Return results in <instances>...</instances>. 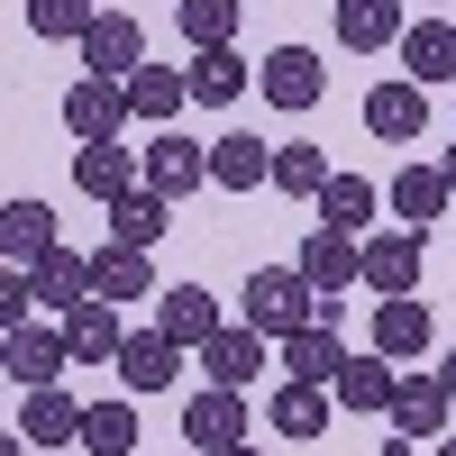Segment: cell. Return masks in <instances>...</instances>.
Returning a JSON list of instances; mask_svg holds the SVG:
<instances>
[{
	"instance_id": "obj_1",
	"label": "cell",
	"mask_w": 456,
	"mask_h": 456,
	"mask_svg": "<svg viewBox=\"0 0 456 456\" xmlns=\"http://www.w3.org/2000/svg\"><path fill=\"white\" fill-rule=\"evenodd\" d=\"M247 320H256L265 338L311 329V320H320V283L301 274V265H256V274H247Z\"/></svg>"
},
{
	"instance_id": "obj_2",
	"label": "cell",
	"mask_w": 456,
	"mask_h": 456,
	"mask_svg": "<svg viewBox=\"0 0 456 456\" xmlns=\"http://www.w3.org/2000/svg\"><path fill=\"white\" fill-rule=\"evenodd\" d=\"M55 119H64V137H73V146H92V137H119L137 110H128V83H110V73H83V83H64Z\"/></svg>"
},
{
	"instance_id": "obj_3",
	"label": "cell",
	"mask_w": 456,
	"mask_h": 456,
	"mask_svg": "<svg viewBox=\"0 0 456 456\" xmlns=\"http://www.w3.org/2000/svg\"><path fill=\"white\" fill-rule=\"evenodd\" d=\"M365 137H374V146H420V137H429V83H411V73L374 83V92H365Z\"/></svg>"
},
{
	"instance_id": "obj_4",
	"label": "cell",
	"mask_w": 456,
	"mask_h": 456,
	"mask_svg": "<svg viewBox=\"0 0 456 456\" xmlns=\"http://www.w3.org/2000/svg\"><path fill=\"white\" fill-rule=\"evenodd\" d=\"M301 274H311L320 283V311H329V301H347V283H365V238H347V228H311V238H301Z\"/></svg>"
},
{
	"instance_id": "obj_5",
	"label": "cell",
	"mask_w": 456,
	"mask_h": 456,
	"mask_svg": "<svg viewBox=\"0 0 456 456\" xmlns=\"http://www.w3.org/2000/svg\"><path fill=\"white\" fill-rule=\"evenodd\" d=\"M256 92L274 101V110H292V119H301V110H320V92H329L320 46H274V55L256 64Z\"/></svg>"
},
{
	"instance_id": "obj_6",
	"label": "cell",
	"mask_w": 456,
	"mask_h": 456,
	"mask_svg": "<svg viewBox=\"0 0 456 456\" xmlns=\"http://www.w3.org/2000/svg\"><path fill=\"white\" fill-rule=\"evenodd\" d=\"M183 438H192L201 456L247 447V393H238V384H201L192 402H183Z\"/></svg>"
},
{
	"instance_id": "obj_7",
	"label": "cell",
	"mask_w": 456,
	"mask_h": 456,
	"mask_svg": "<svg viewBox=\"0 0 456 456\" xmlns=\"http://www.w3.org/2000/svg\"><path fill=\"white\" fill-rule=\"evenodd\" d=\"M429 274V247H420V228H365V292H420Z\"/></svg>"
},
{
	"instance_id": "obj_8",
	"label": "cell",
	"mask_w": 456,
	"mask_h": 456,
	"mask_svg": "<svg viewBox=\"0 0 456 456\" xmlns=\"http://www.w3.org/2000/svg\"><path fill=\"white\" fill-rule=\"evenodd\" d=\"M447 411H456V393L438 384V374H411V365H402V393H393V411H384V420H393V438L438 447V438H447Z\"/></svg>"
},
{
	"instance_id": "obj_9",
	"label": "cell",
	"mask_w": 456,
	"mask_h": 456,
	"mask_svg": "<svg viewBox=\"0 0 456 456\" xmlns=\"http://www.w3.org/2000/svg\"><path fill=\"white\" fill-rule=\"evenodd\" d=\"M146 183V165H137V146H119V137H92V146H73V192L83 201H119V192H137Z\"/></svg>"
},
{
	"instance_id": "obj_10",
	"label": "cell",
	"mask_w": 456,
	"mask_h": 456,
	"mask_svg": "<svg viewBox=\"0 0 456 456\" xmlns=\"http://www.w3.org/2000/svg\"><path fill=\"white\" fill-rule=\"evenodd\" d=\"M137 165H146V183H156L165 201H192L210 183V146H192L183 128H156V146H137Z\"/></svg>"
},
{
	"instance_id": "obj_11",
	"label": "cell",
	"mask_w": 456,
	"mask_h": 456,
	"mask_svg": "<svg viewBox=\"0 0 456 456\" xmlns=\"http://www.w3.org/2000/svg\"><path fill=\"white\" fill-rule=\"evenodd\" d=\"M0 365H10V384H19V393H46V384H64L73 338H64V329H37V320H19V329H10V356H0Z\"/></svg>"
},
{
	"instance_id": "obj_12",
	"label": "cell",
	"mask_w": 456,
	"mask_h": 456,
	"mask_svg": "<svg viewBox=\"0 0 456 456\" xmlns=\"http://www.w3.org/2000/svg\"><path fill=\"white\" fill-rule=\"evenodd\" d=\"M192 356L210 365V384H238V393H247V384H256V374H265V365H274V338H265L256 320H228V329L210 338V347H192Z\"/></svg>"
},
{
	"instance_id": "obj_13",
	"label": "cell",
	"mask_w": 456,
	"mask_h": 456,
	"mask_svg": "<svg viewBox=\"0 0 456 456\" xmlns=\"http://www.w3.org/2000/svg\"><path fill=\"white\" fill-rule=\"evenodd\" d=\"M274 365L292 374V384H329V393H338V374H347V347H338V320H311V329L274 338Z\"/></svg>"
},
{
	"instance_id": "obj_14",
	"label": "cell",
	"mask_w": 456,
	"mask_h": 456,
	"mask_svg": "<svg viewBox=\"0 0 456 456\" xmlns=\"http://www.w3.org/2000/svg\"><path fill=\"white\" fill-rule=\"evenodd\" d=\"M137 64H146V37H137V19H128V10H101V19L83 28V73H110V83H128Z\"/></svg>"
},
{
	"instance_id": "obj_15",
	"label": "cell",
	"mask_w": 456,
	"mask_h": 456,
	"mask_svg": "<svg viewBox=\"0 0 456 456\" xmlns=\"http://www.w3.org/2000/svg\"><path fill=\"white\" fill-rule=\"evenodd\" d=\"M64 338H73V365H119V347H128V320H119V301H73L64 311Z\"/></svg>"
},
{
	"instance_id": "obj_16",
	"label": "cell",
	"mask_w": 456,
	"mask_h": 456,
	"mask_svg": "<svg viewBox=\"0 0 456 456\" xmlns=\"http://www.w3.org/2000/svg\"><path fill=\"white\" fill-rule=\"evenodd\" d=\"M374 347H384L393 365H420L429 356V301L420 292H384L374 301Z\"/></svg>"
},
{
	"instance_id": "obj_17",
	"label": "cell",
	"mask_w": 456,
	"mask_h": 456,
	"mask_svg": "<svg viewBox=\"0 0 456 456\" xmlns=\"http://www.w3.org/2000/svg\"><path fill=\"white\" fill-rule=\"evenodd\" d=\"M119 384H128V393H165V384H183V338H165V329H128Z\"/></svg>"
},
{
	"instance_id": "obj_18",
	"label": "cell",
	"mask_w": 456,
	"mask_h": 456,
	"mask_svg": "<svg viewBox=\"0 0 456 456\" xmlns=\"http://www.w3.org/2000/svg\"><path fill=\"white\" fill-rule=\"evenodd\" d=\"M92 292H101V301H119V311H128V301H146V292H165V283H156V256L110 238V247L92 256Z\"/></svg>"
},
{
	"instance_id": "obj_19",
	"label": "cell",
	"mask_w": 456,
	"mask_h": 456,
	"mask_svg": "<svg viewBox=\"0 0 456 456\" xmlns=\"http://www.w3.org/2000/svg\"><path fill=\"white\" fill-rule=\"evenodd\" d=\"M19 438H37V447H83V402H73L64 384L19 393Z\"/></svg>"
},
{
	"instance_id": "obj_20",
	"label": "cell",
	"mask_w": 456,
	"mask_h": 456,
	"mask_svg": "<svg viewBox=\"0 0 456 456\" xmlns=\"http://www.w3.org/2000/svg\"><path fill=\"white\" fill-rule=\"evenodd\" d=\"M156 329H165V338H183V347H210L228 320H219V301H210L201 283H165V292H156Z\"/></svg>"
},
{
	"instance_id": "obj_21",
	"label": "cell",
	"mask_w": 456,
	"mask_h": 456,
	"mask_svg": "<svg viewBox=\"0 0 456 456\" xmlns=\"http://www.w3.org/2000/svg\"><path fill=\"white\" fill-rule=\"evenodd\" d=\"M329 28L347 55H384V46H402V0H338Z\"/></svg>"
},
{
	"instance_id": "obj_22",
	"label": "cell",
	"mask_w": 456,
	"mask_h": 456,
	"mask_svg": "<svg viewBox=\"0 0 456 456\" xmlns=\"http://www.w3.org/2000/svg\"><path fill=\"white\" fill-rule=\"evenodd\" d=\"M183 73H192V101H201V110H238V101H247V83H256V64H247L238 46H201Z\"/></svg>"
},
{
	"instance_id": "obj_23",
	"label": "cell",
	"mask_w": 456,
	"mask_h": 456,
	"mask_svg": "<svg viewBox=\"0 0 456 456\" xmlns=\"http://www.w3.org/2000/svg\"><path fill=\"white\" fill-rule=\"evenodd\" d=\"M183 101H192V73H183V64H137L128 73V110H137L146 128H174Z\"/></svg>"
},
{
	"instance_id": "obj_24",
	"label": "cell",
	"mask_w": 456,
	"mask_h": 456,
	"mask_svg": "<svg viewBox=\"0 0 456 456\" xmlns=\"http://www.w3.org/2000/svg\"><path fill=\"white\" fill-rule=\"evenodd\" d=\"M402 393V365L374 347V356H347V374H338V411H365V420H384Z\"/></svg>"
},
{
	"instance_id": "obj_25",
	"label": "cell",
	"mask_w": 456,
	"mask_h": 456,
	"mask_svg": "<svg viewBox=\"0 0 456 456\" xmlns=\"http://www.w3.org/2000/svg\"><path fill=\"white\" fill-rule=\"evenodd\" d=\"M165 228H174V201L156 192V183H137V192L110 201V238H119V247H146V256H156V247H165Z\"/></svg>"
},
{
	"instance_id": "obj_26",
	"label": "cell",
	"mask_w": 456,
	"mask_h": 456,
	"mask_svg": "<svg viewBox=\"0 0 456 456\" xmlns=\"http://www.w3.org/2000/svg\"><path fill=\"white\" fill-rule=\"evenodd\" d=\"M384 201H393V219H402V228H429V219L456 201V192H447V165H402V174L384 183Z\"/></svg>"
},
{
	"instance_id": "obj_27",
	"label": "cell",
	"mask_w": 456,
	"mask_h": 456,
	"mask_svg": "<svg viewBox=\"0 0 456 456\" xmlns=\"http://www.w3.org/2000/svg\"><path fill=\"white\" fill-rule=\"evenodd\" d=\"M210 183L219 192H265V183H274V146H256V137H210Z\"/></svg>"
},
{
	"instance_id": "obj_28",
	"label": "cell",
	"mask_w": 456,
	"mask_h": 456,
	"mask_svg": "<svg viewBox=\"0 0 456 456\" xmlns=\"http://www.w3.org/2000/svg\"><path fill=\"white\" fill-rule=\"evenodd\" d=\"M402 64H411V83H456V19H411Z\"/></svg>"
},
{
	"instance_id": "obj_29",
	"label": "cell",
	"mask_w": 456,
	"mask_h": 456,
	"mask_svg": "<svg viewBox=\"0 0 456 456\" xmlns=\"http://www.w3.org/2000/svg\"><path fill=\"white\" fill-rule=\"evenodd\" d=\"M28 283H37V301H46V311H73V301H92V256L46 247V256L28 265Z\"/></svg>"
},
{
	"instance_id": "obj_30",
	"label": "cell",
	"mask_w": 456,
	"mask_h": 456,
	"mask_svg": "<svg viewBox=\"0 0 456 456\" xmlns=\"http://www.w3.org/2000/svg\"><path fill=\"white\" fill-rule=\"evenodd\" d=\"M46 247H64V238H55V210L19 192L10 210H0V256H10V265H37V256H46Z\"/></svg>"
},
{
	"instance_id": "obj_31",
	"label": "cell",
	"mask_w": 456,
	"mask_h": 456,
	"mask_svg": "<svg viewBox=\"0 0 456 456\" xmlns=\"http://www.w3.org/2000/svg\"><path fill=\"white\" fill-rule=\"evenodd\" d=\"M311 210H320L329 228H347V238H365V228H374V210H384V192H374V183H365V174H329Z\"/></svg>"
},
{
	"instance_id": "obj_32",
	"label": "cell",
	"mask_w": 456,
	"mask_h": 456,
	"mask_svg": "<svg viewBox=\"0 0 456 456\" xmlns=\"http://www.w3.org/2000/svg\"><path fill=\"white\" fill-rule=\"evenodd\" d=\"M146 429H137V393H110V402H83V447L92 456H128Z\"/></svg>"
},
{
	"instance_id": "obj_33",
	"label": "cell",
	"mask_w": 456,
	"mask_h": 456,
	"mask_svg": "<svg viewBox=\"0 0 456 456\" xmlns=\"http://www.w3.org/2000/svg\"><path fill=\"white\" fill-rule=\"evenodd\" d=\"M329 384H292V374H283V393H274V411H265V420H274L283 438H329Z\"/></svg>"
},
{
	"instance_id": "obj_34",
	"label": "cell",
	"mask_w": 456,
	"mask_h": 456,
	"mask_svg": "<svg viewBox=\"0 0 456 456\" xmlns=\"http://www.w3.org/2000/svg\"><path fill=\"white\" fill-rule=\"evenodd\" d=\"M238 10L247 0H174V19H183V46H238Z\"/></svg>"
},
{
	"instance_id": "obj_35",
	"label": "cell",
	"mask_w": 456,
	"mask_h": 456,
	"mask_svg": "<svg viewBox=\"0 0 456 456\" xmlns=\"http://www.w3.org/2000/svg\"><path fill=\"white\" fill-rule=\"evenodd\" d=\"M320 183H329V156L311 137H283L274 146V192H292V201H320Z\"/></svg>"
},
{
	"instance_id": "obj_36",
	"label": "cell",
	"mask_w": 456,
	"mask_h": 456,
	"mask_svg": "<svg viewBox=\"0 0 456 456\" xmlns=\"http://www.w3.org/2000/svg\"><path fill=\"white\" fill-rule=\"evenodd\" d=\"M19 19H28V37H64V46H83V28L101 10H92V0H19Z\"/></svg>"
},
{
	"instance_id": "obj_37",
	"label": "cell",
	"mask_w": 456,
	"mask_h": 456,
	"mask_svg": "<svg viewBox=\"0 0 456 456\" xmlns=\"http://www.w3.org/2000/svg\"><path fill=\"white\" fill-rule=\"evenodd\" d=\"M0 456H28V438H19V429H10V438H0Z\"/></svg>"
},
{
	"instance_id": "obj_38",
	"label": "cell",
	"mask_w": 456,
	"mask_h": 456,
	"mask_svg": "<svg viewBox=\"0 0 456 456\" xmlns=\"http://www.w3.org/2000/svg\"><path fill=\"white\" fill-rule=\"evenodd\" d=\"M438 384H447V393H456V356H447V365H438Z\"/></svg>"
},
{
	"instance_id": "obj_39",
	"label": "cell",
	"mask_w": 456,
	"mask_h": 456,
	"mask_svg": "<svg viewBox=\"0 0 456 456\" xmlns=\"http://www.w3.org/2000/svg\"><path fill=\"white\" fill-rule=\"evenodd\" d=\"M438 165H447V192H456V146H447V156H438Z\"/></svg>"
},
{
	"instance_id": "obj_40",
	"label": "cell",
	"mask_w": 456,
	"mask_h": 456,
	"mask_svg": "<svg viewBox=\"0 0 456 456\" xmlns=\"http://www.w3.org/2000/svg\"><path fill=\"white\" fill-rule=\"evenodd\" d=\"M438 456H456V438H438Z\"/></svg>"
},
{
	"instance_id": "obj_41",
	"label": "cell",
	"mask_w": 456,
	"mask_h": 456,
	"mask_svg": "<svg viewBox=\"0 0 456 456\" xmlns=\"http://www.w3.org/2000/svg\"><path fill=\"white\" fill-rule=\"evenodd\" d=\"M228 456H256V447H228Z\"/></svg>"
}]
</instances>
